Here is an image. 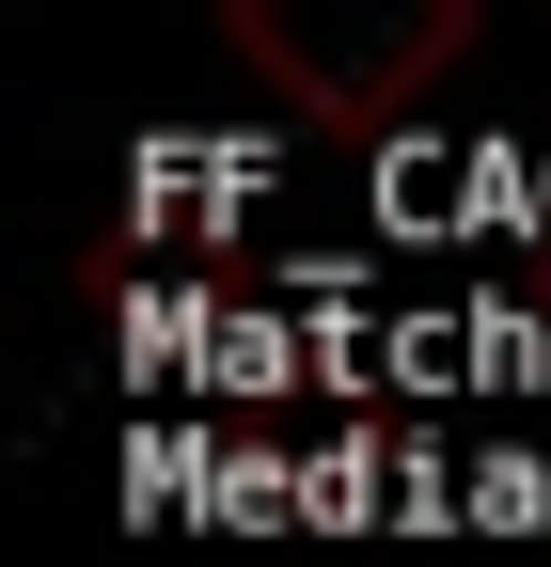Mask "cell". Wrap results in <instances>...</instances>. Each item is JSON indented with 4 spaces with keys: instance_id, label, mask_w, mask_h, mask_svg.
Wrapping results in <instances>:
<instances>
[{
    "instance_id": "6da1fadb",
    "label": "cell",
    "mask_w": 551,
    "mask_h": 567,
    "mask_svg": "<svg viewBox=\"0 0 551 567\" xmlns=\"http://www.w3.org/2000/svg\"><path fill=\"white\" fill-rule=\"evenodd\" d=\"M221 48L252 63L268 95H284L300 126H394L409 95L441 80V63L472 48V0H363V17H300V0H237L221 17Z\"/></svg>"
}]
</instances>
